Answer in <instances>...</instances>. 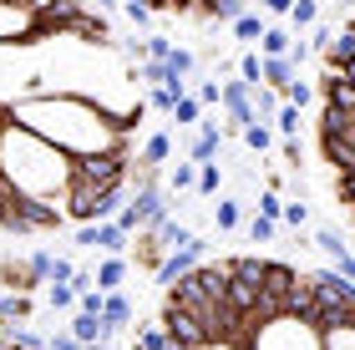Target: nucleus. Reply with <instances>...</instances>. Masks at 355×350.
Returning <instances> with one entry per match:
<instances>
[{
    "label": "nucleus",
    "instance_id": "1",
    "mask_svg": "<svg viewBox=\"0 0 355 350\" xmlns=\"http://www.w3.org/2000/svg\"><path fill=\"white\" fill-rule=\"evenodd\" d=\"M6 112L41 132L46 142L67 148L71 157H102V152H132V117L107 112L76 91H41V97H15L6 102Z\"/></svg>",
    "mask_w": 355,
    "mask_h": 350
},
{
    "label": "nucleus",
    "instance_id": "2",
    "mask_svg": "<svg viewBox=\"0 0 355 350\" xmlns=\"http://www.w3.org/2000/svg\"><path fill=\"white\" fill-rule=\"evenodd\" d=\"M0 178L26 203H46V209L67 213V203L76 193V157L56 142H46L41 132L21 127L0 107Z\"/></svg>",
    "mask_w": 355,
    "mask_h": 350
},
{
    "label": "nucleus",
    "instance_id": "3",
    "mask_svg": "<svg viewBox=\"0 0 355 350\" xmlns=\"http://www.w3.org/2000/svg\"><path fill=\"white\" fill-rule=\"evenodd\" d=\"M244 350H325V330L315 315L300 310H279L264 325H254L244 335Z\"/></svg>",
    "mask_w": 355,
    "mask_h": 350
},
{
    "label": "nucleus",
    "instance_id": "4",
    "mask_svg": "<svg viewBox=\"0 0 355 350\" xmlns=\"http://www.w3.org/2000/svg\"><path fill=\"white\" fill-rule=\"evenodd\" d=\"M41 41H46V15L26 0H0V51L41 46Z\"/></svg>",
    "mask_w": 355,
    "mask_h": 350
},
{
    "label": "nucleus",
    "instance_id": "5",
    "mask_svg": "<svg viewBox=\"0 0 355 350\" xmlns=\"http://www.w3.org/2000/svg\"><path fill=\"white\" fill-rule=\"evenodd\" d=\"M76 244L96 249V254H127L132 249V234H127L117 218H96V224H76Z\"/></svg>",
    "mask_w": 355,
    "mask_h": 350
},
{
    "label": "nucleus",
    "instance_id": "6",
    "mask_svg": "<svg viewBox=\"0 0 355 350\" xmlns=\"http://www.w3.org/2000/svg\"><path fill=\"white\" fill-rule=\"evenodd\" d=\"M163 325H168V335L178 345H203L208 340V330L198 325V315L183 310V305H173V299H163Z\"/></svg>",
    "mask_w": 355,
    "mask_h": 350
},
{
    "label": "nucleus",
    "instance_id": "7",
    "mask_svg": "<svg viewBox=\"0 0 355 350\" xmlns=\"http://www.w3.org/2000/svg\"><path fill=\"white\" fill-rule=\"evenodd\" d=\"M203 254H208V238H203V234L193 238L188 249H173L168 259H163V269H157V284H178V279L188 274V269H198V259H203Z\"/></svg>",
    "mask_w": 355,
    "mask_h": 350
},
{
    "label": "nucleus",
    "instance_id": "8",
    "mask_svg": "<svg viewBox=\"0 0 355 350\" xmlns=\"http://www.w3.org/2000/svg\"><path fill=\"white\" fill-rule=\"evenodd\" d=\"M320 102L330 112H355V82H345L340 71H325L320 76Z\"/></svg>",
    "mask_w": 355,
    "mask_h": 350
},
{
    "label": "nucleus",
    "instance_id": "9",
    "mask_svg": "<svg viewBox=\"0 0 355 350\" xmlns=\"http://www.w3.org/2000/svg\"><path fill=\"white\" fill-rule=\"evenodd\" d=\"M122 279H127V254H102V259H96V290L117 295Z\"/></svg>",
    "mask_w": 355,
    "mask_h": 350
},
{
    "label": "nucleus",
    "instance_id": "10",
    "mask_svg": "<svg viewBox=\"0 0 355 350\" xmlns=\"http://www.w3.org/2000/svg\"><path fill=\"white\" fill-rule=\"evenodd\" d=\"M31 315H36V299H31V295H21V290H0V320L26 325Z\"/></svg>",
    "mask_w": 355,
    "mask_h": 350
},
{
    "label": "nucleus",
    "instance_id": "11",
    "mask_svg": "<svg viewBox=\"0 0 355 350\" xmlns=\"http://www.w3.org/2000/svg\"><path fill=\"white\" fill-rule=\"evenodd\" d=\"M289 82H295V61L289 56H264V87L289 91Z\"/></svg>",
    "mask_w": 355,
    "mask_h": 350
},
{
    "label": "nucleus",
    "instance_id": "12",
    "mask_svg": "<svg viewBox=\"0 0 355 350\" xmlns=\"http://www.w3.org/2000/svg\"><path fill=\"white\" fill-rule=\"evenodd\" d=\"M102 320H107L112 330H117V335H122L127 325H132V305H127V295H122V290H117V295H107V305H102Z\"/></svg>",
    "mask_w": 355,
    "mask_h": 350
},
{
    "label": "nucleus",
    "instance_id": "13",
    "mask_svg": "<svg viewBox=\"0 0 355 350\" xmlns=\"http://www.w3.org/2000/svg\"><path fill=\"white\" fill-rule=\"evenodd\" d=\"M132 350H173L168 325H163V320H157V325H142V330H137V340H132Z\"/></svg>",
    "mask_w": 355,
    "mask_h": 350
},
{
    "label": "nucleus",
    "instance_id": "14",
    "mask_svg": "<svg viewBox=\"0 0 355 350\" xmlns=\"http://www.w3.org/2000/svg\"><path fill=\"white\" fill-rule=\"evenodd\" d=\"M320 330H325V350H355V320H335Z\"/></svg>",
    "mask_w": 355,
    "mask_h": 350
},
{
    "label": "nucleus",
    "instance_id": "15",
    "mask_svg": "<svg viewBox=\"0 0 355 350\" xmlns=\"http://www.w3.org/2000/svg\"><path fill=\"white\" fill-rule=\"evenodd\" d=\"M168 157H173V142H168V132H153L148 142H142V157H137V163L157 168V163H168Z\"/></svg>",
    "mask_w": 355,
    "mask_h": 350
},
{
    "label": "nucleus",
    "instance_id": "16",
    "mask_svg": "<svg viewBox=\"0 0 355 350\" xmlns=\"http://www.w3.org/2000/svg\"><path fill=\"white\" fill-rule=\"evenodd\" d=\"M259 51H264V56H289V51H295V36H289L284 26H269L264 41H259Z\"/></svg>",
    "mask_w": 355,
    "mask_h": 350
},
{
    "label": "nucleus",
    "instance_id": "17",
    "mask_svg": "<svg viewBox=\"0 0 355 350\" xmlns=\"http://www.w3.org/2000/svg\"><path fill=\"white\" fill-rule=\"evenodd\" d=\"M269 26H274L269 15H239V21H234V36H239V41H264Z\"/></svg>",
    "mask_w": 355,
    "mask_h": 350
},
{
    "label": "nucleus",
    "instance_id": "18",
    "mask_svg": "<svg viewBox=\"0 0 355 350\" xmlns=\"http://www.w3.org/2000/svg\"><path fill=\"white\" fill-rule=\"evenodd\" d=\"M239 137H244V148H249L254 157H264V152L274 148V132H269L264 122H254V127H244V132H239Z\"/></svg>",
    "mask_w": 355,
    "mask_h": 350
},
{
    "label": "nucleus",
    "instance_id": "19",
    "mask_svg": "<svg viewBox=\"0 0 355 350\" xmlns=\"http://www.w3.org/2000/svg\"><path fill=\"white\" fill-rule=\"evenodd\" d=\"M214 218H218V229H223V234H234L239 224H244V203H234V198H218Z\"/></svg>",
    "mask_w": 355,
    "mask_h": 350
},
{
    "label": "nucleus",
    "instance_id": "20",
    "mask_svg": "<svg viewBox=\"0 0 355 350\" xmlns=\"http://www.w3.org/2000/svg\"><path fill=\"white\" fill-rule=\"evenodd\" d=\"M239 76H244L249 87H264V51H244L239 56Z\"/></svg>",
    "mask_w": 355,
    "mask_h": 350
},
{
    "label": "nucleus",
    "instance_id": "21",
    "mask_svg": "<svg viewBox=\"0 0 355 350\" xmlns=\"http://www.w3.org/2000/svg\"><path fill=\"white\" fill-rule=\"evenodd\" d=\"M289 26H295V30L320 26V6H315V0H295V10H289Z\"/></svg>",
    "mask_w": 355,
    "mask_h": 350
},
{
    "label": "nucleus",
    "instance_id": "22",
    "mask_svg": "<svg viewBox=\"0 0 355 350\" xmlns=\"http://www.w3.org/2000/svg\"><path fill=\"white\" fill-rule=\"evenodd\" d=\"M300 112H304V107H295V102H284L279 112H274V127H279V137H300Z\"/></svg>",
    "mask_w": 355,
    "mask_h": 350
},
{
    "label": "nucleus",
    "instance_id": "23",
    "mask_svg": "<svg viewBox=\"0 0 355 350\" xmlns=\"http://www.w3.org/2000/svg\"><path fill=\"white\" fill-rule=\"evenodd\" d=\"M320 127H330V132H340V137L350 142V148H355V112H330V107H325V122H320Z\"/></svg>",
    "mask_w": 355,
    "mask_h": 350
},
{
    "label": "nucleus",
    "instance_id": "24",
    "mask_svg": "<svg viewBox=\"0 0 355 350\" xmlns=\"http://www.w3.org/2000/svg\"><path fill=\"white\" fill-rule=\"evenodd\" d=\"M46 299H51V310H76V284H46Z\"/></svg>",
    "mask_w": 355,
    "mask_h": 350
},
{
    "label": "nucleus",
    "instance_id": "25",
    "mask_svg": "<svg viewBox=\"0 0 355 350\" xmlns=\"http://www.w3.org/2000/svg\"><path fill=\"white\" fill-rule=\"evenodd\" d=\"M279 97H274L269 87H254V112H259V122H274V112H279Z\"/></svg>",
    "mask_w": 355,
    "mask_h": 350
},
{
    "label": "nucleus",
    "instance_id": "26",
    "mask_svg": "<svg viewBox=\"0 0 355 350\" xmlns=\"http://www.w3.org/2000/svg\"><path fill=\"white\" fill-rule=\"evenodd\" d=\"M173 122H178V127H193V122H203V102H198V97H183V102L173 107Z\"/></svg>",
    "mask_w": 355,
    "mask_h": 350
},
{
    "label": "nucleus",
    "instance_id": "27",
    "mask_svg": "<svg viewBox=\"0 0 355 350\" xmlns=\"http://www.w3.org/2000/svg\"><path fill=\"white\" fill-rule=\"evenodd\" d=\"M223 188V173H218V163H198V193L203 198H214Z\"/></svg>",
    "mask_w": 355,
    "mask_h": 350
},
{
    "label": "nucleus",
    "instance_id": "28",
    "mask_svg": "<svg viewBox=\"0 0 355 350\" xmlns=\"http://www.w3.org/2000/svg\"><path fill=\"white\" fill-rule=\"evenodd\" d=\"M183 188H198V163H193V157L173 168V193H183Z\"/></svg>",
    "mask_w": 355,
    "mask_h": 350
},
{
    "label": "nucleus",
    "instance_id": "29",
    "mask_svg": "<svg viewBox=\"0 0 355 350\" xmlns=\"http://www.w3.org/2000/svg\"><path fill=\"white\" fill-rule=\"evenodd\" d=\"M315 244H320V249H325V254H330V259H335V264H340V259H345V254H350V249L340 244V234H335V229H320V234H315Z\"/></svg>",
    "mask_w": 355,
    "mask_h": 350
},
{
    "label": "nucleus",
    "instance_id": "30",
    "mask_svg": "<svg viewBox=\"0 0 355 350\" xmlns=\"http://www.w3.org/2000/svg\"><path fill=\"white\" fill-rule=\"evenodd\" d=\"M168 67H173V76H183V82H188V76L198 71V56H193V51H183V46H178V51L168 56Z\"/></svg>",
    "mask_w": 355,
    "mask_h": 350
},
{
    "label": "nucleus",
    "instance_id": "31",
    "mask_svg": "<svg viewBox=\"0 0 355 350\" xmlns=\"http://www.w3.org/2000/svg\"><path fill=\"white\" fill-rule=\"evenodd\" d=\"M178 51V46L168 41V36H142V56H157V61H168Z\"/></svg>",
    "mask_w": 355,
    "mask_h": 350
},
{
    "label": "nucleus",
    "instance_id": "32",
    "mask_svg": "<svg viewBox=\"0 0 355 350\" xmlns=\"http://www.w3.org/2000/svg\"><path fill=\"white\" fill-rule=\"evenodd\" d=\"M274 229H279V224H274V218H264V213H254V218H249V238H254V244H269Z\"/></svg>",
    "mask_w": 355,
    "mask_h": 350
},
{
    "label": "nucleus",
    "instance_id": "33",
    "mask_svg": "<svg viewBox=\"0 0 355 350\" xmlns=\"http://www.w3.org/2000/svg\"><path fill=\"white\" fill-rule=\"evenodd\" d=\"M284 224H289V229H304V224H310V203H304V198L284 203Z\"/></svg>",
    "mask_w": 355,
    "mask_h": 350
},
{
    "label": "nucleus",
    "instance_id": "34",
    "mask_svg": "<svg viewBox=\"0 0 355 350\" xmlns=\"http://www.w3.org/2000/svg\"><path fill=\"white\" fill-rule=\"evenodd\" d=\"M284 102H295V107H310V102H315V87L295 76V82H289V91H284Z\"/></svg>",
    "mask_w": 355,
    "mask_h": 350
},
{
    "label": "nucleus",
    "instance_id": "35",
    "mask_svg": "<svg viewBox=\"0 0 355 350\" xmlns=\"http://www.w3.org/2000/svg\"><path fill=\"white\" fill-rule=\"evenodd\" d=\"M254 209H259L264 218H274V224H279V218H284V198H279V193H274V188H269V193H264L259 203H254Z\"/></svg>",
    "mask_w": 355,
    "mask_h": 350
},
{
    "label": "nucleus",
    "instance_id": "36",
    "mask_svg": "<svg viewBox=\"0 0 355 350\" xmlns=\"http://www.w3.org/2000/svg\"><path fill=\"white\" fill-rule=\"evenodd\" d=\"M198 102L203 107H223V87L218 82H198Z\"/></svg>",
    "mask_w": 355,
    "mask_h": 350
},
{
    "label": "nucleus",
    "instance_id": "37",
    "mask_svg": "<svg viewBox=\"0 0 355 350\" xmlns=\"http://www.w3.org/2000/svg\"><path fill=\"white\" fill-rule=\"evenodd\" d=\"M193 350H244V340H234V335H208L203 345H193Z\"/></svg>",
    "mask_w": 355,
    "mask_h": 350
},
{
    "label": "nucleus",
    "instance_id": "38",
    "mask_svg": "<svg viewBox=\"0 0 355 350\" xmlns=\"http://www.w3.org/2000/svg\"><path fill=\"white\" fill-rule=\"evenodd\" d=\"M122 15H127V21H132L137 30H148V26H153V10H148V6H122Z\"/></svg>",
    "mask_w": 355,
    "mask_h": 350
},
{
    "label": "nucleus",
    "instance_id": "39",
    "mask_svg": "<svg viewBox=\"0 0 355 350\" xmlns=\"http://www.w3.org/2000/svg\"><path fill=\"white\" fill-rule=\"evenodd\" d=\"M102 305H107V295H102V290H87L82 299H76V310H87V315H102Z\"/></svg>",
    "mask_w": 355,
    "mask_h": 350
},
{
    "label": "nucleus",
    "instance_id": "40",
    "mask_svg": "<svg viewBox=\"0 0 355 350\" xmlns=\"http://www.w3.org/2000/svg\"><path fill=\"white\" fill-rule=\"evenodd\" d=\"M71 274H76L71 259H51V284H71Z\"/></svg>",
    "mask_w": 355,
    "mask_h": 350
},
{
    "label": "nucleus",
    "instance_id": "41",
    "mask_svg": "<svg viewBox=\"0 0 355 350\" xmlns=\"http://www.w3.org/2000/svg\"><path fill=\"white\" fill-rule=\"evenodd\" d=\"M46 350H87V345H82V340H76L71 330H67V335H51V340H46Z\"/></svg>",
    "mask_w": 355,
    "mask_h": 350
},
{
    "label": "nucleus",
    "instance_id": "42",
    "mask_svg": "<svg viewBox=\"0 0 355 350\" xmlns=\"http://www.w3.org/2000/svg\"><path fill=\"white\" fill-rule=\"evenodd\" d=\"M259 6H264V15H274V21H279V15L295 10V0H259Z\"/></svg>",
    "mask_w": 355,
    "mask_h": 350
}]
</instances>
